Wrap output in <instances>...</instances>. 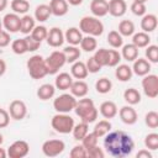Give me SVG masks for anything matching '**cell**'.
<instances>
[{
    "instance_id": "cell-28",
    "label": "cell",
    "mask_w": 158,
    "mask_h": 158,
    "mask_svg": "<svg viewBox=\"0 0 158 158\" xmlns=\"http://www.w3.org/2000/svg\"><path fill=\"white\" fill-rule=\"evenodd\" d=\"M36 26V20L31 15H23L21 17V23H20V32L23 35H30L33 27Z\"/></svg>"
},
{
    "instance_id": "cell-8",
    "label": "cell",
    "mask_w": 158,
    "mask_h": 158,
    "mask_svg": "<svg viewBox=\"0 0 158 158\" xmlns=\"http://www.w3.org/2000/svg\"><path fill=\"white\" fill-rule=\"evenodd\" d=\"M142 89L149 99L158 96V77L156 74H146L142 79Z\"/></svg>"
},
{
    "instance_id": "cell-41",
    "label": "cell",
    "mask_w": 158,
    "mask_h": 158,
    "mask_svg": "<svg viewBox=\"0 0 158 158\" xmlns=\"http://www.w3.org/2000/svg\"><path fill=\"white\" fill-rule=\"evenodd\" d=\"M11 49L15 54H25L27 52V47H26V42H25V38H17L15 41H12L11 43Z\"/></svg>"
},
{
    "instance_id": "cell-18",
    "label": "cell",
    "mask_w": 158,
    "mask_h": 158,
    "mask_svg": "<svg viewBox=\"0 0 158 158\" xmlns=\"http://www.w3.org/2000/svg\"><path fill=\"white\" fill-rule=\"evenodd\" d=\"M69 90H70V94L73 96H75V98H84V96H86V94L89 91V86H88V84L83 79H78L75 81L73 80Z\"/></svg>"
},
{
    "instance_id": "cell-13",
    "label": "cell",
    "mask_w": 158,
    "mask_h": 158,
    "mask_svg": "<svg viewBox=\"0 0 158 158\" xmlns=\"http://www.w3.org/2000/svg\"><path fill=\"white\" fill-rule=\"evenodd\" d=\"M46 41H47L48 46H51L53 48L60 47L64 43V33L62 32V30L59 27H52L48 31Z\"/></svg>"
},
{
    "instance_id": "cell-51",
    "label": "cell",
    "mask_w": 158,
    "mask_h": 158,
    "mask_svg": "<svg viewBox=\"0 0 158 158\" xmlns=\"http://www.w3.org/2000/svg\"><path fill=\"white\" fill-rule=\"evenodd\" d=\"M85 65H86V69H88V72L89 73H98V72H100V69L102 68L96 60H95V58L94 57H89V59L86 60V63H85Z\"/></svg>"
},
{
    "instance_id": "cell-44",
    "label": "cell",
    "mask_w": 158,
    "mask_h": 158,
    "mask_svg": "<svg viewBox=\"0 0 158 158\" xmlns=\"http://www.w3.org/2000/svg\"><path fill=\"white\" fill-rule=\"evenodd\" d=\"M146 57L149 63H157L158 62V47L156 44H148L146 47Z\"/></svg>"
},
{
    "instance_id": "cell-38",
    "label": "cell",
    "mask_w": 158,
    "mask_h": 158,
    "mask_svg": "<svg viewBox=\"0 0 158 158\" xmlns=\"http://www.w3.org/2000/svg\"><path fill=\"white\" fill-rule=\"evenodd\" d=\"M95 89L99 94H107L112 89V83L107 78H100L95 83Z\"/></svg>"
},
{
    "instance_id": "cell-59",
    "label": "cell",
    "mask_w": 158,
    "mask_h": 158,
    "mask_svg": "<svg viewBox=\"0 0 158 158\" xmlns=\"http://www.w3.org/2000/svg\"><path fill=\"white\" fill-rule=\"evenodd\" d=\"M6 156H7V152L4 148H0V158H6Z\"/></svg>"
},
{
    "instance_id": "cell-56",
    "label": "cell",
    "mask_w": 158,
    "mask_h": 158,
    "mask_svg": "<svg viewBox=\"0 0 158 158\" xmlns=\"http://www.w3.org/2000/svg\"><path fill=\"white\" fill-rule=\"evenodd\" d=\"M5 72H6V62L0 58V77L4 75Z\"/></svg>"
},
{
    "instance_id": "cell-34",
    "label": "cell",
    "mask_w": 158,
    "mask_h": 158,
    "mask_svg": "<svg viewBox=\"0 0 158 158\" xmlns=\"http://www.w3.org/2000/svg\"><path fill=\"white\" fill-rule=\"evenodd\" d=\"M63 53L65 54L67 63H74V62L78 60L79 57H80V49H79L77 46H72V44L64 47Z\"/></svg>"
},
{
    "instance_id": "cell-4",
    "label": "cell",
    "mask_w": 158,
    "mask_h": 158,
    "mask_svg": "<svg viewBox=\"0 0 158 158\" xmlns=\"http://www.w3.org/2000/svg\"><path fill=\"white\" fill-rule=\"evenodd\" d=\"M79 30L81 33L89 36H101L104 32V23L95 16H84L79 22Z\"/></svg>"
},
{
    "instance_id": "cell-55",
    "label": "cell",
    "mask_w": 158,
    "mask_h": 158,
    "mask_svg": "<svg viewBox=\"0 0 158 158\" xmlns=\"http://www.w3.org/2000/svg\"><path fill=\"white\" fill-rule=\"evenodd\" d=\"M136 157L137 158H152V153L148 149H141V151H138Z\"/></svg>"
},
{
    "instance_id": "cell-40",
    "label": "cell",
    "mask_w": 158,
    "mask_h": 158,
    "mask_svg": "<svg viewBox=\"0 0 158 158\" xmlns=\"http://www.w3.org/2000/svg\"><path fill=\"white\" fill-rule=\"evenodd\" d=\"M107 43H109L112 48H120V47H122V44H123L122 36H121L117 31H115V30L110 31L109 35H107Z\"/></svg>"
},
{
    "instance_id": "cell-36",
    "label": "cell",
    "mask_w": 158,
    "mask_h": 158,
    "mask_svg": "<svg viewBox=\"0 0 158 158\" xmlns=\"http://www.w3.org/2000/svg\"><path fill=\"white\" fill-rule=\"evenodd\" d=\"M111 131V123L109 120H101L99 121L95 126H94V133L100 138V137H104L106 133H109Z\"/></svg>"
},
{
    "instance_id": "cell-31",
    "label": "cell",
    "mask_w": 158,
    "mask_h": 158,
    "mask_svg": "<svg viewBox=\"0 0 158 158\" xmlns=\"http://www.w3.org/2000/svg\"><path fill=\"white\" fill-rule=\"evenodd\" d=\"M123 99L128 105H136L141 101V94L135 88H128L123 93Z\"/></svg>"
},
{
    "instance_id": "cell-14",
    "label": "cell",
    "mask_w": 158,
    "mask_h": 158,
    "mask_svg": "<svg viewBox=\"0 0 158 158\" xmlns=\"http://www.w3.org/2000/svg\"><path fill=\"white\" fill-rule=\"evenodd\" d=\"M118 112V116L121 118V121L126 125H135L138 120V116H137V112L136 110L131 106V105H125L120 109Z\"/></svg>"
},
{
    "instance_id": "cell-21",
    "label": "cell",
    "mask_w": 158,
    "mask_h": 158,
    "mask_svg": "<svg viewBox=\"0 0 158 158\" xmlns=\"http://www.w3.org/2000/svg\"><path fill=\"white\" fill-rule=\"evenodd\" d=\"M81 38H83V33L78 27H69L64 33V41H67L72 46L80 44Z\"/></svg>"
},
{
    "instance_id": "cell-53",
    "label": "cell",
    "mask_w": 158,
    "mask_h": 158,
    "mask_svg": "<svg viewBox=\"0 0 158 158\" xmlns=\"http://www.w3.org/2000/svg\"><path fill=\"white\" fill-rule=\"evenodd\" d=\"M10 123V114L5 109H0V128H5Z\"/></svg>"
},
{
    "instance_id": "cell-43",
    "label": "cell",
    "mask_w": 158,
    "mask_h": 158,
    "mask_svg": "<svg viewBox=\"0 0 158 158\" xmlns=\"http://www.w3.org/2000/svg\"><path fill=\"white\" fill-rule=\"evenodd\" d=\"M107 56H109V49L106 48H100V49H96L95 53H94V58L95 60L101 65V67H106L107 64Z\"/></svg>"
},
{
    "instance_id": "cell-26",
    "label": "cell",
    "mask_w": 158,
    "mask_h": 158,
    "mask_svg": "<svg viewBox=\"0 0 158 158\" xmlns=\"http://www.w3.org/2000/svg\"><path fill=\"white\" fill-rule=\"evenodd\" d=\"M37 98L42 101H46V100H49L54 96L56 94V86L52 85V84H42L38 89H37Z\"/></svg>"
},
{
    "instance_id": "cell-33",
    "label": "cell",
    "mask_w": 158,
    "mask_h": 158,
    "mask_svg": "<svg viewBox=\"0 0 158 158\" xmlns=\"http://www.w3.org/2000/svg\"><path fill=\"white\" fill-rule=\"evenodd\" d=\"M98 47V42H96V38L94 36H89L86 35L85 37L81 38L80 41V48L84 51V52H94Z\"/></svg>"
},
{
    "instance_id": "cell-20",
    "label": "cell",
    "mask_w": 158,
    "mask_h": 158,
    "mask_svg": "<svg viewBox=\"0 0 158 158\" xmlns=\"http://www.w3.org/2000/svg\"><path fill=\"white\" fill-rule=\"evenodd\" d=\"M69 4L67 2V0H51L49 1V7L52 11V15L54 16H64L68 12V6Z\"/></svg>"
},
{
    "instance_id": "cell-29",
    "label": "cell",
    "mask_w": 158,
    "mask_h": 158,
    "mask_svg": "<svg viewBox=\"0 0 158 158\" xmlns=\"http://www.w3.org/2000/svg\"><path fill=\"white\" fill-rule=\"evenodd\" d=\"M132 43L137 47V48H144L151 43V37L148 33L141 31L137 33L132 35Z\"/></svg>"
},
{
    "instance_id": "cell-57",
    "label": "cell",
    "mask_w": 158,
    "mask_h": 158,
    "mask_svg": "<svg viewBox=\"0 0 158 158\" xmlns=\"http://www.w3.org/2000/svg\"><path fill=\"white\" fill-rule=\"evenodd\" d=\"M83 1H84V0H67V2H68L69 5H72V6H78V5H80Z\"/></svg>"
},
{
    "instance_id": "cell-16",
    "label": "cell",
    "mask_w": 158,
    "mask_h": 158,
    "mask_svg": "<svg viewBox=\"0 0 158 158\" xmlns=\"http://www.w3.org/2000/svg\"><path fill=\"white\" fill-rule=\"evenodd\" d=\"M151 72V63L144 58H136L133 60L132 65V73H135L138 77H144Z\"/></svg>"
},
{
    "instance_id": "cell-50",
    "label": "cell",
    "mask_w": 158,
    "mask_h": 158,
    "mask_svg": "<svg viewBox=\"0 0 158 158\" xmlns=\"http://www.w3.org/2000/svg\"><path fill=\"white\" fill-rule=\"evenodd\" d=\"M25 42H26V47H27V52H35L40 48L41 42L36 41L35 38L31 37V35H27L25 37Z\"/></svg>"
},
{
    "instance_id": "cell-52",
    "label": "cell",
    "mask_w": 158,
    "mask_h": 158,
    "mask_svg": "<svg viewBox=\"0 0 158 158\" xmlns=\"http://www.w3.org/2000/svg\"><path fill=\"white\" fill-rule=\"evenodd\" d=\"M86 156L90 157V158H104L105 153L102 152V149L96 144L89 149H86Z\"/></svg>"
},
{
    "instance_id": "cell-46",
    "label": "cell",
    "mask_w": 158,
    "mask_h": 158,
    "mask_svg": "<svg viewBox=\"0 0 158 158\" xmlns=\"http://www.w3.org/2000/svg\"><path fill=\"white\" fill-rule=\"evenodd\" d=\"M120 62H121V53L118 51H116V49H109L106 67H116Z\"/></svg>"
},
{
    "instance_id": "cell-39",
    "label": "cell",
    "mask_w": 158,
    "mask_h": 158,
    "mask_svg": "<svg viewBox=\"0 0 158 158\" xmlns=\"http://www.w3.org/2000/svg\"><path fill=\"white\" fill-rule=\"evenodd\" d=\"M30 35H31V37H32V38H35L36 41H38V42H41V43H42V41H44V40L47 38L48 30H47V27H46V26H43V25L35 26Z\"/></svg>"
},
{
    "instance_id": "cell-35",
    "label": "cell",
    "mask_w": 158,
    "mask_h": 158,
    "mask_svg": "<svg viewBox=\"0 0 158 158\" xmlns=\"http://www.w3.org/2000/svg\"><path fill=\"white\" fill-rule=\"evenodd\" d=\"M88 132H89V125L85 123V122H83V121L79 122V123H77V125H74V127L72 130L73 137L77 141H81Z\"/></svg>"
},
{
    "instance_id": "cell-62",
    "label": "cell",
    "mask_w": 158,
    "mask_h": 158,
    "mask_svg": "<svg viewBox=\"0 0 158 158\" xmlns=\"http://www.w3.org/2000/svg\"><path fill=\"white\" fill-rule=\"evenodd\" d=\"M2 30V19H0V31Z\"/></svg>"
},
{
    "instance_id": "cell-3",
    "label": "cell",
    "mask_w": 158,
    "mask_h": 158,
    "mask_svg": "<svg viewBox=\"0 0 158 158\" xmlns=\"http://www.w3.org/2000/svg\"><path fill=\"white\" fill-rule=\"evenodd\" d=\"M28 74L32 79H42L48 74L47 70V65H46V60L40 54H35L32 57L28 58L27 63H26Z\"/></svg>"
},
{
    "instance_id": "cell-61",
    "label": "cell",
    "mask_w": 158,
    "mask_h": 158,
    "mask_svg": "<svg viewBox=\"0 0 158 158\" xmlns=\"http://www.w3.org/2000/svg\"><path fill=\"white\" fill-rule=\"evenodd\" d=\"M133 1H137V2H144V4H146L147 0H133Z\"/></svg>"
},
{
    "instance_id": "cell-11",
    "label": "cell",
    "mask_w": 158,
    "mask_h": 158,
    "mask_svg": "<svg viewBox=\"0 0 158 158\" xmlns=\"http://www.w3.org/2000/svg\"><path fill=\"white\" fill-rule=\"evenodd\" d=\"M9 114H10L11 118H14L16 121H21L27 115V106L22 100H14L10 102Z\"/></svg>"
},
{
    "instance_id": "cell-6",
    "label": "cell",
    "mask_w": 158,
    "mask_h": 158,
    "mask_svg": "<svg viewBox=\"0 0 158 158\" xmlns=\"http://www.w3.org/2000/svg\"><path fill=\"white\" fill-rule=\"evenodd\" d=\"M77 104V98L73 96L72 94H62L59 96H57L53 101V107L57 112H63V114H68L72 110H74Z\"/></svg>"
},
{
    "instance_id": "cell-54",
    "label": "cell",
    "mask_w": 158,
    "mask_h": 158,
    "mask_svg": "<svg viewBox=\"0 0 158 158\" xmlns=\"http://www.w3.org/2000/svg\"><path fill=\"white\" fill-rule=\"evenodd\" d=\"M11 42V38H10V33L7 31H4L1 30L0 31V48H4L6 46H9Z\"/></svg>"
},
{
    "instance_id": "cell-24",
    "label": "cell",
    "mask_w": 158,
    "mask_h": 158,
    "mask_svg": "<svg viewBox=\"0 0 158 158\" xmlns=\"http://www.w3.org/2000/svg\"><path fill=\"white\" fill-rule=\"evenodd\" d=\"M99 111L102 115V117H105V118H112V117H115L117 115V111L118 110H117V106H116V104L114 101L107 100V101L101 102V105L99 107Z\"/></svg>"
},
{
    "instance_id": "cell-12",
    "label": "cell",
    "mask_w": 158,
    "mask_h": 158,
    "mask_svg": "<svg viewBox=\"0 0 158 158\" xmlns=\"http://www.w3.org/2000/svg\"><path fill=\"white\" fill-rule=\"evenodd\" d=\"M20 23H21V17L15 12L6 14L2 17V26L5 27V30L9 33L19 32L20 31Z\"/></svg>"
},
{
    "instance_id": "cell-58",
    "label": "cell",
    "mask_w": 158,
    "mask_h": 158,
    "mask_svg": "<svg viewBox=\"0 0 158 158\" xmlns=\"http://www.w3.org/2000/svg\"><path fill=\"white\" fill-rule=\"evenodd\" d=\"M7 6V0H0V12L4 11Z\"/></svg>"
},
{
    "instance_id": "cell-5",
    "label": "cell",
    "mask_w": 158,
    "mask_h": 158,
    "mask_svg": "<svg viewBox=\"0 0 158 158\" xmlns=\"http://www.w3.org/2000/svg\"><path fill=\"white\" fill-rule=\"evenodd\" d=\"M51 125H52V128L56 132L62 133V135H67V133L72 132L75 123H74V118L70 115L63 114V112H57L52 117Z\"/></svg>"
},
{
    "instance_id": "cell-22",
    "label": "cell",
    "mask_w": 158,
    "mask_h": 158,
    "mask_svg": "<svg viewBox=\"0 0 158 158\" xmlns=\"http://www.w3.org/2000/svg\"><path fill=\"white\" fill-rule=\"evenodd\" d=\"M88 74H89V72H88L84 62L78 59L74 63H72V68H70V75L72 77H74L75 79H85L88 77Z\"/></svg>"
},
{
    "instance_id": "cell-23",
    "label": "cell",
    "mask_w": 158,
    "mask_h": 158,
    "mask_svg": "<svg viewBox=\"0 0 158 158\" xmlns=\"http://www.w3.org/2000/svg\"><path fill=\"white\" fill-rule=\"evenodd\" d=\"M73 83V77L69 74V73H59L57 77H56V81H54V86L56 89H59V90H68L70 88Z\"/></svg>"
},
{
    "instance_id": "cell-37",
    "label": "cell",
    "mask_w": 158,
    "mask_h": 158,
    "mask_svg": "<svg viewBox=\"0 0 158 158\" xmlns=\"http://www.w3.org/2000/svg\"><path fill=\"white\" fill-rule=\"evenodd\" d=\"M11 9L17 15H25L30 10V2L27 0H12L11 1Z\"/></svg>"
},
{
    "instance_id": "cell-47",
    "label": "cell",
    "mask_w": 158,
    "mask_h": 158,
    "mask_svg": "<svg viewBox=\"0 0 158 158\" xmlns=\"http://www.w3.org/2000/svg\"><path fill=\"white\" fill-rule=\"evenodd\" d=\"M144 123L149 128H157L158 127V114L156 111H148L144 116Z\"/></svg>"
},
{
    "instance_id": "cell-1",
    "label": "cell",
    "mask_w": 158,
    "mask_h": 158,
    "mask_svg": "<svg viewBox=\"0 0 158 158\" xmlns=\"http://www.w3.org/2000/svg\"><path fill=\"white\" fill-rule=\"evenodd\" d=\"M104 137H105L104 147L111 157L123 158V157L130 156L133 152L135 142L127 132L121 131V130L110 131Z\"/></svg>"
},
{
    "instance_id": "cell-49",
    "label": "cell",
    "mask_w": 158,
    "mask_h": 158,
    "mask_svg": "<svg viewBox=\"0 0 158 158\" xmlns=\"http://www.w3.org/2000/svg\"><path fill=\"white\" fill-rule=\"evenodd\" d=\"M69 156H70L72 158H85V157H88V156H86V149L83 147V144L74 146V147L70 149Z\"/></svg>"
},
{
    "instance_id": "cell-30",
    "label": "cell",
    "mask_w": 158,
    "mask_h": 158,
    "mask_svg": "<svg viewBox=\"0 0 158 158\" xmlns=\"http://www.w3.org/2000/svg\"><path fill=\"white\" fill-rule=\"evenodd\" d=\"M52 15L51 7L47 4H41L36 7L35 10V20L40 21V22H44L48 20V17Z\"/></svg>"
},
{
    "instance_id": "cell-15",
    "label": "cell",
    "mask_w": 158,
    "mask_h": 158,
    "mask_svg": "<svg viewBox=\"0 0 158 158\" xmlns=\"http://www.w3.org/2000/svg\"><path fill=\"white\" fill-rule=\"evenodd\" d=\"M107 5H109L107 14H110L114 17H121L127 11V4L125 0H110Z\"/></svg>"
},
{
    "instance_id": "cell-2",
    "label": "cell",
    "mask_w": 158,
    "mask_h": 158,
    "mask_svg": "<svg viewBox=\"0 0 158 158\" xmlns=\"http://www.w3.org/2000/svg\"><path fill=\"white\" fill-rule=\"evenodd\" d=\"M75 114L80 117V120L85 123H93L98 118V109L94 105V101L89 98H83L80 100H77L75 107H74Z\"/></svg>"
},
{
    "instance_id": "cell-48",
    "label": "cell",
    "mask_w": 158,
    "mask_h": 158,
    "mask_svg": "<svg viewBox=\"0 0 158 158\" xmlns=\"http://www.w3.org/2000/svg\"><path fill=\"white\" fill-rule=\"evenodd\" d=\"M131 11L133 15L136 16H143L147 11V7H146V4L144 2H137V1H133L131 4Z\"/></svg>"
},
{
    "instance_id": "cell-27",
    "label": "cell",
    "mask_w": 158,
    "mask_h": 158,
    "mask_svg": "<svg viewBox=\"0 0 158 158\" xmlns=\"http://www.w3.org/2000/svg\"><path fill=\"white\" fill-rule=\"evenodd\" d=\"M132 68L128 64H117V68L115 70V77L120 81H128L132 78Z\"/></svg>"
},
{
    "instance_id": "cell-19",
    "label": "cell",
    "mask_w": 158,
    "mask_h": 158,
    "mask_svg": "<svg viewBox=\"0 0 158 158\" xmlns=\"http://www.w3.org/2000/svg\"><path fill=\"white\" fill-rule=\"evenodd\" d=\"M109 5L106 0H91L90 2V11L95 17H104L107 15Z\"/></svg>"
},
{
    "instance_id": "cell-17",
    "label": "cell",
    "mask_w": 158,
    "mask_h": 158,
    "mask_svg": "<svg viewBox=\"0 0 158 158\" xmlns=\"http://www.w3.org/2000/svg\"><path fill=\"white\" fill-rule=\"evenodd\" d=\"M157 25H158V19L154 14H144L142 16L141 28L143 30V32H146V33L153 32L157 28Z\"/></svg>"
},
{
    "instance_id": "cell-9",
    "label": "cell",
    "mask_w": 158,
    "mask_h": 158,
    "mask_svg": "<svg viewBox=\"0 0 158 158\" xmlns=\"http://www.w3.org/2000/svg\"><path fill=\"white\" fill-rule=\"evenodd\" d=\"M65 143L62 139H48L42 144V152L47 157H57L63 153Z\"/></svg>"
},
{
    "instance_id": "cell-45",
    "label": "cell",
    "mask_w": 158,
    "mask_h": 158,
    "mask_svg": "<svg viewBox=\"0 0 158 158\" xmlns=\"http://www.w3.org/2000/svg\"><path fill=\"white\" fill-rule=\"evenodd\" d=\"M98 139H99V137L94 132H90V133L88 132L85 135V137L81 139V144H83V147L85 149H89V148H91V147L98 144Z\"/></svg>"
},
{
    "instance_id": "cell-7",
    "label": "cell",
    "mask_w": 158,
    "mask_h": 158,
    "mask_svg": "<svg viewBox=\"0 0 158 158\" xmlns=\"http://www.w3.org/2000/svg\"><path fill=\"white\" fill-rule=\"evenodd\" d=\"M48 74H57L58 70L67 63L63 51H53L47 58H44Z\"/></svg>"
},
{
    "instance_id": "cell-60",
    "label": "cell",
    "mask_w": 158,
    "mask_h": 158,
    "mask_svg": "<svg viewBox=\"0 0 158 158\" xmlns=\"http://www.w3.org/2000/svg\"><path fill=\"white\" fill-rule=\"evenodd\" d=\"M2 142H4V137H2V135L0 133V146L2 144Z\"/></svg>"
},
{
    "instance_id": "cell-25",
    "label": "cell",
    "mask_w": 158,
    "mask_h": 158,
    "mask_svg": "<svg viewBox=\"0 0 158 158\" xmlns=\"http://www.w3.org/2000/svg\"><path fill=\"white\" fill-rule=\"evenodd\" d=\"M138 57V48L133 43H127L122 44V51H121V58H123L127 62H133Z\"/></svg>"
},
{
    "instance_id": "cell-42",
    "label": "cell",
    "mask_w": 158,
    "mask_h": 158,
    "mask_svg": "<svg viewBox=\"0 0 158 158\" xmlns=\"http://www.w3.org/2000/svg\"><path fill=\"white\" fill-rule=\"evenodd\" d=\"M144 146L151 151L158 149V133H156V132L148 133L144 137Z\"/></svg>"
},
{
    "instance_id": "cell-32",
    "label": "cell",
    "mask_w": 158,
    "mask_h": 158,
    "mask_svg": "<svg viewBox=\"0 0 158 158\" xmlns=\"http://www.w3.org/2000/svg\"><path fill=\"white\" fill-rule=\"evenodd\" d=\"M122 37H130L135 33V23L131 20H122L118 23V31H117Z\"/></svg>"
},
{
    "instance_id": "cell-10",
    "label": "cell",
    "mask_w": 158,
    "mask_h": 158,
    "mask_svg": "<svg viewBox=\"0 0 158 158\" xmlns=\"http://www.w3.org/2000/svg\"><path fill=\"white\" fill-rule=\"evenodd\" d=\"M28 152H30V146L26 141L22 139L15 141L7 148V156L10 158H23L28 154Z\"/></svg>"
}]
</instances>
